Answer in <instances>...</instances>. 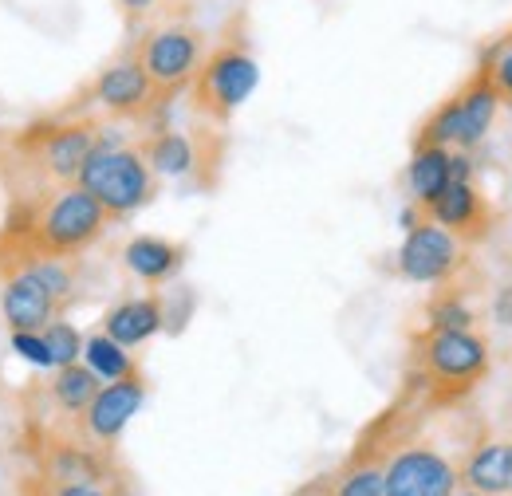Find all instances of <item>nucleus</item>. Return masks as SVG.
<instances>
[{"mask_svg":"<svg viewBox=\"0 0 512 496\" xmlns=\"http://www.w3.org/2000/svg\"><path fill=\"white\" fill-rule=\"evenodd\" d=\"M107 225H111V217L79 182L60 186L16 233V268H24L28 260H40V256L71 260L95 245Z\"/></svg>","mask_w":512,"mask_h":496,"instance_id":"nucleus-1","label":"nucleus"},{"mask_svg":"<svg viewBox=\"0 0 512 496\" xmlns=\"http://www.w3.org/2000/svg\"><path fill=\"white\" fill-rule=\"evenodd\" d=\"M79 186L103 205V213H107L111 221H119V217H130V213H138L142 205L154 201V193H158V174L146 166L142 150L123 146L119 138H111V134L99 130V146H95L91 158L83 162Z\"/></svg>","mask_w":512,"mask_h":496,"instance_id":"nucleus-2","label":"nucleus"},{"mask_svg":"<svg viewBox=\"0 0 512 496\" xmlns=\"http://www.w3.org/2000/svg\"><path fill=\"white\" fill-rule=\"evenodd\" d=\"M256 87H260V63L249 52V44L237 36H229L213 52H205L190 83L197 115H205L213 123H229L253 99Z\"/></svg>","mask_w":512,"mask_h":496,"instance_id":"nucleus-3","label":"nucleus"},{"mask_svg":"<svg viewBox=\"0 0 512 496\" xmlns=\"http://www.w3.org/2000/svg\"><path fill=\"white\" fill-rule=\"evenodd\" d=\"M501 111V95L489 83V75L477 67L446 103L422 123L418 142H434V146H449V150H473L489 130Z\"/></svg>","mask_w":512,"mask_h":496,"instance_id":"nucleus-4","label":"nucleus"},{"mask_svg":"<svg viewBox=\"0 0 512 496\" xmlns=\"http://www.w3.org/2000/svg\"><path fill=\"white\" fill-rule=\"evenodd\" d=\"M418 363H422L426 382L442 398H453V394L473 390L489 374V343L473 327L469 331H434L430 327L418 339Z\"/></svg>","mask_w":512,"mask_h":496,"instance_id":"nucleus-5","label":"nucleus"},{"mask_svg":"<svg viewBox=\"0 0 512 496\" xmlns=\"http://www.w3.org/2000/svg\"><path fill=\"white\" fill-rule=\"evenodd\" d=\"M134 60L142 63V71L150 75L154 91L162 103H170L178 91H186L197 75V67L205 60V36L193 24H162L154 32L142 36Z\"/></svg>","mask_w":512,"mask_h":496,"instance_id":"nucleus-6","label":"nucleus"},{"mask_svg":"<svg viewBox=\"0 0 512 496\" xmlns=\"http://www.w3.org/2000/svg\"><path fill=\"white\" fill-rule=\"evenodd\" d=\"M465 264V245L434 225L430 217L406 229V241L398 248V272L414 284H449Z\"/></svg>","mask_w":512,"mask_h":496,"instance_id":"nucleus-7","label":"nucleus"},{"mask_svg":"<svg viewBox=\"0 0 512 496\" xmlns=\"http://www.w3.org/2000/svg\"><path fill=\"white\" fill-rule=\"evenodd\" d=\"M461 473L430 445H406L383 465V496H453Z\"/></svg>","mask_w":512,"mask_h":496,"instance_id":"nucleus-8","label":"nucleus"},{"mask_svg":"<svg viewBox=\"0 0 512 496\" xmlns=\"http://www.w3.org/2000/svg\"><path fill=\"white\" fill-rule=\"evenodd\" d=\"M142 402H146V378H142V371L127 374L119 382H103L99 394L91 398V406L79 414L83 437L103 445V449H111L130 426V418L142 410Z\"/></svg>","mask_w":512,"mask_h":496,"instance_id":"nucleus-9","label":"nucleus"},{"mask_svg":"<svg viewBox=\"0 0 512 496\" xmlns=\"http://www.w3.org/2000/svg\"><path fill=\"white\" fill-rule=\"evenodd\" d=\"M91 99L115 119H146L162 103L154 83H150V75L142 71V63L134 56L103 67L95 75V83H91Z\"/></svg>","mask_w":512,"mask_h":496,"instance_id":"nucleus-10","label":"nucleus"},{"mask_svg":"<svg viewBox=\"0 0 512 496\" xmlns=\"http://www.w3.org/2000/svg\"><path fill=\"white\" fill-rule=\"evenodd\" d=\"M64 308L67 304L48 288V280L32 264H24V268H16V272L4 276L0 311H4V319H8L12 331H40L52 319H60Z\"/></svg>","mask_w":512,"mask_h":496,"instance_id":"nucleus-11","label":"nucleus"},{"mask_svg":"<svg viewBox=\"0 0 512 496\" xmlns=\"http://www.w3.org/2000/svg\"><path fill=\"white\" fill-rule=\"evenodd\" d=\"M434 225H442L446 233H453L461 245H477L493 233V209L485 201V193L469 182H449L426 209H422Z\"/></svg>","mask_w":512,"mask_h":496,"instance_id":"nucleus-12","label":"nucleus"},{"mask_svg":"<svg viewBox=\"0 0 512 496\" xmlns=\"http://www.w3.org/2000/svg\"><path fill=\"white\" fill-rule=\"evenodd\" d=\"M99 146V123L79 119V123H60L48 126L36 142V158L44 166V174L56 186H75L83 162L91 158V150Z\"/></svg>","mask_w":512,"mask_h":496,"instance_id":"nucleus-13","label":"nucleus"},{"mask_svg":"<svg viewBox=\"0 0 512 496\" xmlns=\"http://www.w3.org/2000/svg\"><path fill=\"white\" fill-rule=\"evenodd\" d=\"M111 457L103 445L95 441H75V437H56L48 434L44 441V477L60 481V485H95L103 489L111 481Z\"/></svg>","mask_w":512,"mask_h":496,"instance_id":"nucleus-14","label":"nucleus"},{"mask_svg":"<svg viewBox=\"0 0 512 496\" xmlns=\"http://www.w3.org/2000/svg\"><path fill=\"white\" fill-rule=\"evenodd\" d=\"M166 327V304L158 296H138V300H123L103 315V331L123 343V347H138L146 339H154Z\"/></svg>","mask_w":512,"mask_h":496,"instance_id":"nucleus-15","label":"nucleus"},{"mask_svg":"<svg viewBox=\"0 0 512 496\" xmlns=\"http://www.w3.org/2000/svg\"><path fill=\"white\" fill-rule=\"evenodd\" d=\"M123 264L142 280V284H166L182 272L186 264V248L166 241V237H134L127 248H123Z\"/></svg>","mask_w":512,"mask_h":496,"instance_id":"nucleus-16","label":"nucleus"},{"mask_svg":"<svg viewBox=\"0 0 512 496\" xmlns=\"http://www.w3.org/2000/svg\"><path fill=\"white\" fill-rule=\"evenodd\" d=\"M461 481L473 493L512 496V441H485L461 469Z\"/></svg>","mask_w":512,"mask_h":496,"instance_id":"nucleus-17","label":"nucleus"},{"mask_svg":"<svg viewBox=\"0 0 512 496\" xmlns=\"http://www.w3.org/2000/svg\"><path fill=\"white\" fill-rule=\"evenodd\" d=\"M142 158L146 166L158 174V178H190L193 170L201 166V150L190 134L182 130H158L146 138L142 146Z\"/></svg>","mask_w":512,"mask_h":496,"instance_id":"nucleus-18","label":"nucleus"},{"mask_svg":"<svg viewBox=\"0 0 512 496\" xmlns=\"http://www.w3.org/2000/svg\"><path fill=\"white\" fill-rule=\"evenodd\" d=\"M449 146H434V142H414V158L406 166V186L414 205H430L442 189L449 186Z\"/></svg>","mask_w":512,"mask_h":496,"instance_id":"nucleus-19","label":"nucleus"},{"mask_svg":"<svg viewBox=\"0 0 512 496\" xmlns=\"http://www.w3.org/2000/svg\"><path fill=\"white\" fill-rule=\"evenodd\" d=\"M99 386H103V378L91 371L87 363H67V367H56V378H52V402H56V410H64L71 418H79L87 406H91V398L99 394Z\"/></svg>","mask_w":512,"mask_h":496,"instance_id":"nucleus-20","label":"nucleus"},{"mask_svg":"<svg viewBox=\"0 0 512 496\" xmlns=\"http://www.w3.org/2000/svg\"><path fill=\"white\" fill-rule=\"evenodd\" d=\"M83 363L99 374L103 382H119V378H127V374H138V363H134L130 347L115 343L107 331L83 339Z\"/></svg>","mask_w":512,"mask_h":496,"instance_id":"nucleus-21","label":"nucleus"},{"mask_svg":"<svg viewBox=\"0 0 512 496\" xmlns=\"http://www.w3.org/2000/svg\"><path fill=\"white\" fill-rule=\"evenodd\" d=\"M383 465L379 457H355L331 481V496H383Z\"/></svg>","mask_w":512,"mask_h":496,"instance_id":"nucleus-22","label":"nucleus"},{"mask_svg":"<svg viewBox=\"0 0 512 496\" xmlns=\"http://www.w3.org/2000/svg\"><path fill=\"white\" fill-rule=\"evenodd\" d=\"M477 67L489 75V83L497 87L501 103H512V28L509 32H501V36L485 48V56H481Z\"/></svg>","mask_w":512,"mask_h":496,"instance_id":"nucleus-23","label":"nucleus"},{"mask_svg":"<svg viewBox=\"0 0 512 496\" xmlns=\"http://www.w3.org/2000/svg\"><path fill=\"white\" fill-rule=\"evenodd\" d=\"M40 339H44V347L52 355V371L67 367V363H79V355H83V335L67 319H52L48 327H40Z\"/></svg>","mask_w":512,"mask_h":496,"instance_id":"nucleus-24","label":"nucleus"},{"mask_svg":"<svg viewBox=\"0 0 512 496\" xmlns=\"http://www.w3.org/2000/svg\"><path fill=\"white\" fill-rule=\"evenodd\" d=\"M426 315H430V327H434V331H469L473 319H477L473 308H469L457 292H442L438 300H430Z\"/></svg>","mask_w":512,"mask_h":496,"instance_id":"nucleus-25","label":"nucleus"},{"mask_svg":"<svg viewBox=\"0 0 512 496\" xmlns=\"http://www.w3.org/2000/svg\"><path fill=\"white\" fill-rule=\"evenodd\" d=\"M12 351H16L24 363H32V367L52 371V355H48V347H44L40 331H12Z\"/></svg>","mask_w":512,"mask_h":496,"instance_id":"nucleus-26","label":"nucleus"},{"mask_svg":"<svg viewBox=\"0 0 512 496\" xmlns=\"http://www.w3.org/2000/svg\"><path fill=\"white\" fill-rule=\"evenodd\" d=\"M497 323L512 327V288H501V296H497Z\"/></svg>","mask_w":512,"mask_h":496,"instance_id":"nucleus-27","label":"nucleus"},{"mask_svg":"<svg viewBox=\"0 0 512 496\" xmlns=\"http://www.w3.org/2000/svg\"><path fill=\"white\" fill-rule=\"evenodd\" d=\"M115 4H119L127 16H146V12H150L158 0H115Z\"/></svg>","mask_w":512,"mask_h":496,"instance_id":"nucleus-28","label":"nucleus"},{"mask_svg":"<svg viewBox=\"0 0 512 496\" xmlns=\"http://www.w3.org/2000/svg\"><path fill=\"white\" fill-rule=\"evenodd\" d=\"M331 481H335V477H320L316 485H308L300 496H331Z\"/></svg>","mask_w":512,"mask_h":496,"instance_id":"nucleus-29","label":"nucleus"},{"mask_svg":"<svg viewBox=\"0 0 512 496\" xmlns=\"http://www.w3.org/2000/svg\"><path fill=\"white\" fill-rule=\"evenodd\" d=\"M453 496H485V493H473V489H465V493H453Z\"/></svg>","mask_w":512,"mask_h":496,"instance_id":"nucleus-30","label":"nucleus"}]
</instances>
